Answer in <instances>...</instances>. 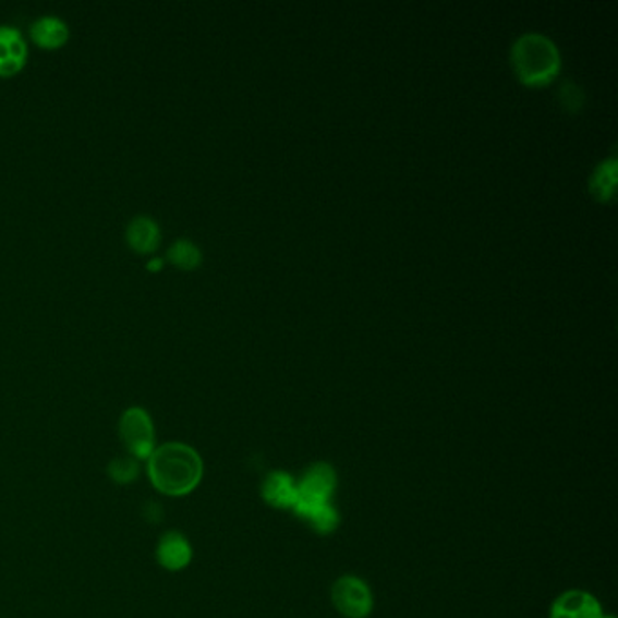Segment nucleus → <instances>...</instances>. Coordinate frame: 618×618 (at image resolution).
Listing matches in <instances>:
<instances>
[{"label":"nucleus","instance_id":"nucleus-1","mask_svg":"<svg viewBox=\"0 0 618 618\" xmlns=\"http://www.w3.org/2000/svg\"><path fill=\"white\" fill-rule=\"evenodd\" d=\"M147 475L156 492L167 497H183L198 488L204 478V461L185 443H166L147 459Z\"/></svg>","mask_w":618,"mask_h":618},{"label":"nucleus","instance_id":"nucleus-2","mask_svg":"<svg viewBox=\"0 0 618 618\" xmlns=\"http://www.w3.org/2000/svg\"><path fill=\"white\" fill-rule=\"evenodd\" d=\"M510 60L517 78L524 86H546L559 75V49L552 38L541 33H524L517 38Z\"/></svg>","mask_w":618,"mask_h":618},{"label":"nucleus","instance_id":"nucleus-3","mask_svg":"<svg viewBox=\"0 0 618 618\" xmlns=\"http://www.w3.org/2000/svg\"><path fill=\"white\" fill-rule=\"evenodd\" d=\"M120 437L128 456L136 461H147L155 450V426L152 415L141 407L125 410L119 423Z\"/></svg>","mask_w":618,"mask_h":618},{"label":"nucleus","instance_id":"nucleus-4","mask_svg":"<svg viewBox=\"0 0 618 618\" xmlns=\"http://www.w3.org/2000/svg\"><path fill=\"white\" fill-rule=\"evenodd\" d=\"M334 608L344 618H368L374 609V595L363 579L339 577L330 590Z\"/></svg>","mask_w":618,"mask_h":618},{"label":"nucleus","instance_id":"nucleus-5","mask_svg":"<svg viewBox=\"0 0 618 618\" xmlns=\"http://www.w3.org/2000/svg\"><path fill=\"white\" fill-rule=\"evenodd\" d=\"M338 488V473L332 464L319 463L311 466L298 478L296 505H317L330 502Z\"/></svg>","mask_w":618,"mask_h":618},{"label":"nucleus","instance_id":"nucleus-6","mask_svg":"<svg viewBox=\"0 0 618 618\" xmlns=\"http://www.w3.org/2000/svg\"><path fill=\"white\" fill-rule=\"evenodd\" d=\"M262 499L275 510H294L298 502V478L283 470L267 473L262 483Z\"/></svg>","mask_w":618,"mask_h":618},{"label":"nucleus","instance_id":"nucleus-7","mask_svg":"<svg viewBox=\"0 0 618 618\" xmlns=\"http://www.w3.org/2000/svg\"><path fill=\"white\" fill-rule=\"evenodd\" d=\"M549 618H604V609L592 593L570 590L555 598Z\"/></svg>","mask_w":618,"mask_h":618},{"label":"nucleus","instance_id":"nucleus-8","mask_svg":"<svg viewBox=\"0 0 618 618\" xmlns=\"http://www.w3.org/2000/svg\"><path fill=\"white\" fill-rule=\"evenodd\" d=\"M156 560L167 571H182L193 560V546L183 533L171 530L163 533L156 546Z\"/></svg>","mask_w":618,"mask_h":618},{"label":"nucleus","instance_id":"nucleus-9","mask_svg":"<svg viewBox=\"0 0 618 618\" xmlns=\"http://www.w3.org/2000/svg\"><path fill=\"white\" fill-rule=\"evenodd\" d=\"M27 44L15 27L0 26V76H13L26 65Z\"/></svg>","mask_w":618,"mask_h":618},{"label":"nucleus","instance_id":"nucleus-10","mask_svg":"<svg viewBox=\"0 0 618 618\" xmlns=\"http://www.w3.org/2000/svg\"><path fill=\"white\" fill-rule=\"evenodd\" d=\"M292 511L317 535H332L341 524V517L330 502L296 505Z\"/></svg>","mask_w":618,"mask_h":618},{"label":"nucleus","instance_id":"nucleus-11","mask_svg":"<svg viewBox=\"0 0 618 618\" xmlns=\"http://www.w3.org/2000/svg\"><path fill=\"white\" fill-rule=\"evenodd\" d=\"M125 237H128L130 247L138 254L155 253L161 238L160 229L147 216H138V218L131 221Z\"/></svg>","mask_w":618,"mask_h":618},{"label":"nucleus","instance_id":"nucleus-12","mask_svg":"<svg viewBox=\"0 0 618 618\" xmlns=\"http://www.w3.org/2000/svg\"><path fill=\"white\" fill-rule=\"evenodd\" d=\"M33 43L43 49H59L68 43L70 29L57 16H43L32 26Z\"/></svg>","mask_w":618,"mask_h":618},{"label":"nucleus","instance_id":"nucleus-13","mask_svg":"<svg viewBox=\"0 0 618 618\" xmlns=\"http://www.w3.org/2000/svg\"><path fill=\"white\" fill-rule=\"evenodd\" d=\"M615 185H617V160L608 158L603 163H598L590 178V191L598 202H609L615 196Z\"/></svg>","mask_w":618,"mask_h":618},{"label":"nucleus","instance_id":"nucleus-14","mask_svg":"<svg viewBox=\"0 0 618 618\" xmlns=\"http://www.w3.org/2000/svg\"><path fill=\"white\" fill-rule=\"evenodd\" d=\"M167 259L182 270H193L202 264V251L189 240H178L167 251Z\"/></svg>","mask_w":618,"mask_h":618},{"label":"nucleus","instance_id":"nucleus-15","mask_svg":"<svg viewBox=\"0 0 618 618\" xmlns=\"http://www.w3.org/2000/svg\"><path fill=\"white\" fill-rule=\"evenodd\" d=\"M108 473L109 477L113 478V483L120 484V486H128V484L135 483L138 475H141V464L131 456L117 458L109 463Z\"/></svg>","mask_w":618,"mask_h":618},{"label":"nucleus","instance_id":"nucleus-16","mask_svg":"<svg viewBox=\"0 0 618 618\" xmlns=\"http://www.w3.org/2000/svg\"><path fill=\"white\" fill-rule=\"evenodd\" d=\"M560 102L565 108L570 109V111H577L581 108L582 102H584V95H582L581 87L575 86V84H566L562 89H560Z\"/></svg>","mask_w":618,"mask_h":618},{"label":"nucleus","instance_id":"nucleus-17","mask_svg":"<svg viewBox=\"0 0 618 618\" xmlns=\"http://www.w3.org/2000/svg\"><path fill=\"white\" fill-rule=\"evenodd\" d=\"M144 517L149 522H160L163 519V508L156 502H149V505L144 506Z\"/></svg>","mask_w":618,"mask_h":618},{"label":"nucleus","instance_id":"nucleus-18","mask_svg":"<svg viewBox=\"0 0 618 618\" xmlns=\"http://www.w3.org/2000/svg\"><path fill=\"white\" fill-rule=\"evenodd\" d=\"M161 267H163L161 259H153L152 264H147V270H153V272H155V270H160Z\"/></svg>","mask_w":618,"mask_h":618},{"label":"nucleus","instance_id":"nucleus-19","mask_svg":"<svg viewBox=\"0 0 618 618\" xmlns=\"http://www.w3.org/2000/svg\"><path fill=\"white\" fill-rule=\"evenodd\" d=\"M604 618H615L614 615H606L604 614Z\"/></svg>","mask_w":618,"mask_h":618}]
</instances>
